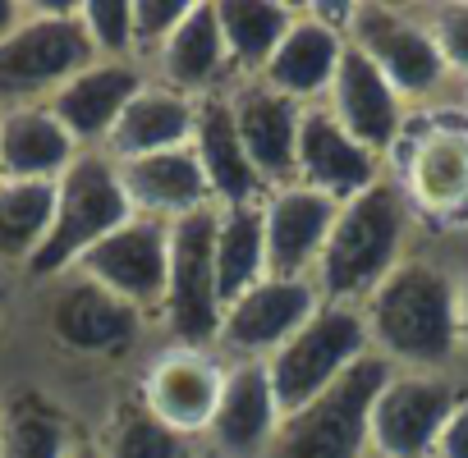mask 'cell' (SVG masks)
Returning <instances> with one entry per match:
<instances>
[{
  "mask_svg": "<svg viewBox=\"0 0 468 458\" xmlns=\"http://www.w3.org/2000/svg\"><path fill=\"white\" fill-rule=\"evenodd\" d=\"M363 326L372 353L395 371H463L459 262L413 248L363 298Z\"/></svg>",
  "mask_w": 468,
  "mask_h": 458,
  "instance_id": "cell-1",
  "label": "cell"
},
{
  "mask_svg": "<svg viewBox=\"0 0 468 458\" xmlns=\"http://www.w3.org/2000/svg\"><path fill=\"white\" fill-rule=\"evenodd\" d=\"M413 229H418V215L390 174L381 183H372L367 193L340 202L331 239L313 271L317 294L326 303L363 307V298L418 248Z\"/></svg>",
  "mask_w": 468,
  "mask_h": 458,
  "instance_id": "cell-2",
  "label": "cell"
},
{
  "mask_svg": "<svg viewBox=\"0 0 468 458\" xmlns=\"http://www.w3.org/2000/svg\"><path fill=\"white\" fill-rule=\"evenodd\" d=\"M133 220L129 193L120 183V170L101 151H83L60 179H56V215L47 229V244L28 262V280L42 289L60 276H69L106 234Z\"/></svg>",
  "mask_w": 468,
  "mask_h": 458,
  "instance_id": "cell-3",
  "label": "cell"
},
{
  "mask_svg": "<svg viewBox=\"0 0 468 458\" xmlns=\"http://www.w3.org/2000/svg\"><path fill=\"white\" fill-rule=\"evenodd\" d=\"M88 65L97 51L74 0H24V24L0 42V106L51 101Z\"/></svg>",
  "mask_w": 468,
  "mask_h": 458,
  "instance_id": "cell-4",
  "label": "cell"
},
{
  "mask_svg": "<svg viewBox=\"0 0 468 458\" xmlns=\"http://www.w3.org/2000/svg\"><path fill=\"white\" fill-rule=\"evenodd\" d=\"M395 367L367 353L313 403L281 417L262 458H367L372 453V403Z\"/></svg>",
  "mask_w": 468,
  "mask_h": 458,
  "instance_id": "cell-5",
  "label": "cell"
},
{
  "mask_svg": "<svg viewBox=\"0 0 468 458\" xmlns=\"http://www.w3.org/2000/svg\"><path fill=\"white\" fill-rule=\"evenodd\" d=\"M367 353H372V339H367V326H363V307L322 298L317 312L267 358V376H271L281 412L313 403L322 390H331Z\"/></svg>",
  "mask_w": 468,
  "mask_h": 458,
  "instance_id": "cell-6",
  "label": "cell"
},
{
  "mask_svg": "<svg viewBox=\"0 0 468 458\" xmlns=\"http://www.w3.org/2000/svg\"><path fill=\"white\" fill-rule=\"evenodd\" d=\"M220 280H216V206H202L170 224V276L156 326L170 349H207L216 353L220 335Z\"/></svg>",
  "mask_w": 468,
  "mask_h": 458,
  "instance_id": "cell-7",
  "label": "cell"
},
{
  "mask_svg": "<svg viewBox=\"0 0 468 458\" xmlns=\"http://www.w3.org/2000/svg\"><path fill=\"white\" fill-rule=\"evenodd\" d=\"M147 326L152 321L143 312H133L79 271L42 285V335L56 353L74 362H120L138 349Z\"/></svg>",
  "mask_w": 468,
  "mask_h": 458,
  "instance_id": "cell-8",
  "label": "cell"
},
{
  "mask_svg": "<svg viewBox=\"0 0 468 458\" xmlns=\"http://www.w3.org/2000/svg\"><path fill=\"white\" fill-rule=\"evenodd\" d=\"M386 174L399 183L418 220L459 224L468 220V120L431 115L409 120L404 142L395 147Z\"/></svg>",
  "mask_w": 468,
  "mask_h": 458,
  "instance_id": "cell-9",
  "label": "cell"
},
{
  "mask_svg": "<svg viewBox=\"0 0 468 458\" xmlns=\"http://www.w3.org/2000/svg\"><path fill=\"white\" fill-rule=\"evenodd\" d=\"M345 37L354 51H363L381 78L399 92L409 110H422L436 101V92L450 78V65L427 28L422 15L399 10V5H349Z\"/></svg>",
  "mask_w": 468,
  "mask_h": 458,
  "instance_id": "cell-10",
  "label": "cell"
},
{
  "mask_svg": "<svg viewBox=\"0 0 468 458\" xmlns=\"http://www.w3.org/2000/svg\"><path fill=\"white\" fill-rule=\"evenodd\" d=\"M468 399L463 371H390L372 403L377 458H431L445 422Z\"/></svg>",
  "mask_w": 468,
  "mask_h": 458,
  "instance_id": "cell-11",
  "label": "cell"
},
{
  "mask_svg": "<svg viewBox=\"0 0 468 458\" xmlns=\"http://www.w3.org/2000/svg\"><path fill=\"white\" fill-rule=\"evenodd\" d=\"M74 271L115 294L120 303H129L133 312H143L147 321H156L170 276V224L133 215L115 234H106Z\"/></svg>",
  "mask_w": 468,
  "mask_h": 458,
  "instance_id": "cell-12",
  "label": "cell"
},
{
  "mask_svg": "<svg viewBox=\"0 0 468 458\" xmlns=\"http://www.w3.org/2000/svg\"><path fill=\"white\" fill-rule=\"evenodd\" d=\"M322 294L313 280H258L244 298H234L220 317L216 358L220 362H267L313 312Z\"/></svg>",
  "mask_w": 468,
  "mask_h": 458,
  "instance_id": "cell-13",
  "label": "cell"
},
{
  "mask_svg": "<svg viewBox=\"0 0 468 458\" xmlns=\"http://www.w3.org/2000/svg\"><path fill=\"white\" fill-rule=\"evenodd\" d=\"M345 19H349V5L335 15L331 5H308L294 15L285 42L276 47V56L267 60V69L258 74L267 88H276L281 97L299 101V106H322L331 83H335V69L349 51V37H345Z\"/></svg>",
  "mask_w": 468,
  "mask_h": 458,
  "instance_id": "cell-14",
  "label": "cell"
},
{
  "mask_svg": "<svg viewBox=\"0 0 468 458\" xmlns=\"http://www.w3.org/2000/svg\"><path fill=\"white\" fill-rule=\"evenodd\" d=\"M331 115H335V124L354 138V142H363L372 156H381L386 165H390V156H395V147L404 142V133H409V120H413V110L399 101V92L381 78V69L363 56V51H345V60H340V69H335V83H331V92H326V101H322Z\"/></svg>",
  "mask_w": 468,
  "mask_h": 458,
  "instance_id": "cell-15",
  "label": "cell"
},
{
  "mask_svg": "<svg viewBox=\"0 0 468 458\" xmlns=\"http://www.w3.org/2000/svg\"><path fill=\"white\" fill-rule=\"evenodd\" d=\"M229 110L234 129L244 138V151L262 179L267 193L294 183V161H299V124L303 106L267 88L262 78H234L229 83Z\"/></svg>",
  "mask_w": 468,
  "mask_h": 458,
  "instance_id": "cell-16",
  "label": "cell"
},
{
  "mask_svg": "<svg viewBox=\"0 0 468 458\" xmlns=\"http://www.w3.org/2000/svg\"><path fill=\"white\" fill-rule=\"evenodd\" d=\"M225 385V362L207 349H165L152 358L138 399L179 435L202 440L211 417H216V399Z\"/></svg>",
  "mask_w": 468,
  "mask_h": 458,
  "instance_id": "cell-17",
  "label": "cell"
},
{
  "mask_svg": "<svg viewBox=\"0 0 468 458\" xmlns=\"http://www.w3.org/2000/svg\"><path fill=\"white\" fill-rule=\"evenodd\" d=\"M281 403L267 376V362H225V385L216 399V417L202 435V449L211 458H262L276 426Z\"/></svg>",
  "mask_w": 468,
  "mask_h": 458,
  "instance_id": "cell-18",
  "label": "cell"
},
{
  "mask_svg": "<svg viewBox=\"0 0 468 458\" xmlns=\"http://www.w3.org/2000/svg\"><path fill=\"white\" fill-rule=\"evenodd\" d=\"M381 179H386L381 156H372L363 142H354L326 106H303L294 183H303L313 193H326L331 202H349V197L367 193Z\"/></svg>",
  "mask_w": 468,
  "mask_h": 458,
  "instance_id": "cell-19",
  "label": "cell"
},
{
  "mask_svg": "<svg viewBox=\"0 0 468 458\" xmlns=\"http://www.w3.org/2000/svg\"><path fill=\"white\" fill-rule=\"evenodd\" d=\"M143 88H147V69L138 60H97L83 74H74L47 106L65 124V133L79 142V151H101L124 106Z\"/></svg>",
  "mask_w": 468,
  "mask_h": 458,
  "instance_id": "cell-20",
  "label": "cell"
},
{
  "mask_svg": "<svg viewBox=\"0 0 468 458\" xmlns=\"http://www.w3.org/2000/svg\"><path fill=\"white\" fill-rule=\"evenodd\" d=\"M340 202L326 193H313L303 183L276 188L262 202V224H267V276L281 280H313L317 257L331 239Z\"/></svg>",
  "mask_w": 468,
  "mask_h": 458,
  "instance_id": "cell-21",
  "label": "cell"
},
{
  "mask_svg": "<svg viewBox=\"0 0 468 458\" xmlns=\"http://www.w3.org/2000/svg\"><path fill=\"white\" fill-rule=\"evenodd\" d=\"M147 78L193 101L225 92L234 83V65H229L220 24H216V0H193L179 28L165 37V47L147 60Z\"/></svg>",
  "mask_w": 468,
  "mask_h": 458,
  "instance_id": "cell-22",
  "label": "cell"
},
{
  "mask_svg": "<svg viewBox=\"0 0 468 458\" xmlns=\"http://www.w3.org/2000/svg\"><path fill=\"white\" fill-rule=\"evenodd\" d=\"M193 156L207 174V188H211V202L216 206H244V202H262L267 188L244 151V138L234 129V110H229V88L225 92H211L197 101V115H193Z\"/></svg>",
  "mask_w": 468,
  "mask_h": 458,
  "instance_id": "cell-23",
  "label": "cell"
},
{
  "mask_svg": "<svg viewBox=\"0 0 468 458\" xmlns=\"http://www.w3.org/2000/svg\"><path fill=\"white\" fill-rule=\"evenodd\" d=\"M79 156V142L47 101L0 106V183H56Z\"/></svg>",
  "mask_w": 468,
  "mask_h": 458,
  "instance_id": "cell-24",
  "label": "cell"
},
{
  "mask_svg": "<svg viewBox=\"0 0 468 458\" xmlns=\"http://www.w3.org/2000/svg\"><path fill=\"white\" fill-rule=\"evenodd\" d=\"M115 170H120L124 193H129L133 215L175 224L202 206H216L193 147H175V151H156V156H138V161H115Z\"/></svg>",
  "mask_w": 468,
  "mask_h": 458,
  "instance_id": "cell-25",
  "label": "cell"
},
{
  "mask_svg": "<svg viewBox=\"0 0 468 458\" xmlns=\"http://www.w3.org/2000/svg\"><path fill=\"white\" fill-rule=\"evenodd\" d=\"M83 444L88 435L56 394L37 385L0 394V458H74Z\"/></svg>",
  "mask_w": 468,
  "mask_h": 458,
  "instance_id": "cell-26",
  "label": "cell"
},
{
  "mask_svg": "<svg viewBox=\"0 0 468 458\" xmlns=\"http://www.w3.org/2000/svg\"><path fill=\"white\" fill-rule=\"evenodd\" d=\"M193 115H197V101L193 97H179V92L161 88L156 78H147V88L124 106L120 124L111 129L101 156H111V161H138V156L188 147L193 142Z\"/></svg>",
  "mask_w": 468,
  "mask_h": 458,
  "instance_id": "cell-27",
  "label": "cell"
},
{
  "mask_svg": "<svg viewBox=\"0 0 468 458\" xmlns=\"http://www.w3.org/2000/svg\"><path fill=\"white\" fill-rule=\"evenodd\" d=\"M299 5H281V0H216V24H220L234 78H258L267 69Z\"/></svg>",
  "mask_w": 468,
  "mask_h": 458,
  "instance_id": "cell-28",
  "label": "cell"
},
{
  "mask_svg": "<svg viewBox=\"0 0 468 458\" xmlns=\"http://www.w3.org/2000/svg\"><path fill=\"white\" fill-rule=\"evenodd\" d=\"M267 202V197H262ZM262 202L244 206H216V280H220V303L229 307L244 298L258 280H267V224H262Z\"/></svg>",
  "mask_w": 468,
  "mask_h": 458,
  "instance_id": "cell-29",
  "label": "cell"
},
{
  "mask_svg": "<svg viewBox=\"0 0 468 458\" xmlns=\"http://www.w3.org/2000/svg\"><path fill=\"white\" fill-rule=\"evenodd\" d=\"M92 449H97V458H207L202 440L170 431L138 394H129L111 408Z\"/></svg>",
  "mask_w": 468,
  "mask_h": 458,
  "instance_id": "cell-30",
  "label": "cell"
},
{
  "mask_svg": "<svg viewBox=\"0 0 468 458\" xmlns=\"http://www.w3.org/2000/svg\"><path fill=\"white\" fill-rule=\"evenodd\" d=\"M56 215V183H0V271H28Z\"/></svg>",
  "mask_w": 468,
  "mask_h": 458,
  "instance_id": "cell-31",
  "label": "cell"
},
{
  "mask_svg": "<svg viewBox=\"0 0 468 458\" xmlns=\"http://www.w3.org/2000/svg\"><path fill=\"white\" fill-rule=\"evenodd\" d=\"M79 24L97 60H133V0H79Z\"/></svg>",
  "mask_w": 468,
  "mask_h": 458,
  "instance_id": "cell-32",
  "label": "cell"
},
{
  "mask_svg": "<svg viewBox=\"0 0 468 458\" xmlns=\"http://www.w3.org/2000/svg\"><path fill=\"white\" fill-rule=\"evenodd\" d=\"M193 0H133V60L147 69V60L165 47V37L179 28Z\"/></svg>",
  "mask_w": 468,
  "mask_h": 458,
  "instance_id": "cell-33",
  "label": "cell"
},
{
  "mask_svg": "<svg viewBox=\"0 0 468 458\" xmlns=\"http://www.w3.org/2000/svg\"><path fill=\"white\" fill-rule=\"evenodd\" d=\"M422 19H427V28H431V37H436V47H441L445 65H450V74L468 78V0H459V5H436Z\"/></svg>",
  "mask_w": 468,
  "mask_h": 458,
  "instance_id": "cell-34",
  "label": "cell"
},
{
  "mask_svg": "<svg viewBox=\"0 0 468 458\" xmlns=\"http://www.w3.org/2000/svg\"><path fill=\"white\" fill-rule=\"evenodd\" d=\"M431 458H468V399H463V403L454 408V417L445 422V431H441Z\"/></svg>",
  "mask_w": 468,
  "mask_h": 458,
  "instance_id": "cell-35",
  "label": "cell"
},
{
  "mask_svg": "<svg viewBox=\"0 0 468 458\" xmlns=\"http://www.w3.org/2000/svg\"><path fill=\"white\" fill-rule=\"evenodd\" d=\"M459 321H463V362H468V253L459 257Z\"/></svg>",
  "mask_w": 468,
  "mask_h": 458,
  "instance_id": "cell-36",
  "label": "cell"
},
{
  "mask_svg": "<svg viewBox=\"0 0 468 458\" xmlns=\"http://www.w3.org/2000/svg\"><path fill=\"white\" fill-rule=\"evenodd\" d=\"M24 24V0H0V42Z\"/></svg>",
  "mask_w": 468,
  "mask_h": 458,
  "instance_id": "cell-37",
  "label": "cell"
},
{
  "mask_svg": "<svg viewBox=\"0 0 468 458\" xmlns=\"http://www.w3.org/2000/svg\"><path fill=\"white\" fill-rule=\"evenodd\" d=\"M74 458H97V449H92V440H88V444H83V449H79Z\"/></svg>",
  "mask_w": 468,
  "mask_h": 458,
  "instance_id": "cell-38",
  "label": "cell"
},
{
  "mask_svg": "<svg viewBox=\"0 0 468 458\" xmlns=\"http://www.w3.org/2000/svg\"><path fill=\"white\" fill-rule=\"evenodd\" d=\"M0 321H5V298H0Z\"/></svg>",
  "mask_w": 468,
  "mask_h": 458,
  "instance_id": "cell-39",
  "label": "cell"
},
{
  "mask_svg": "<svg viewBox=\"0 0 468 458\" xmlns=\"http://www.w3.org/2000/svg\"><path fill=\"white\" fill-rule=\"evenodd\" d=\"M367 458H377V453H367Z\"/></svg>",
  "mask_w": 468,
  "mask_h": 458,
  "instance_id": "cell-40",
  "label": "cell"
},
{
  "mask_svg": "<svg viewBox=\"0 0 468 458\" xmlns=\"http://www.w3.org/2000/svg\"><path fill=\"white\" fill-rule=\"evenodd\" d=\"M207 458H211V453H207Z\"/></svg>",
  "mask_w": 468,
  "mask_h": 458,
  "instance_id": "cell-41",
  "label": "cell"
}]
</instances>
